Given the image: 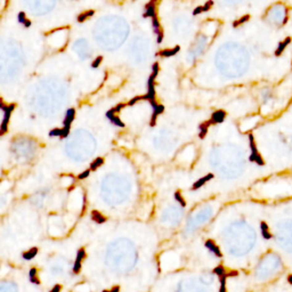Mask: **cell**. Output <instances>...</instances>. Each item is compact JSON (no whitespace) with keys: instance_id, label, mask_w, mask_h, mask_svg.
<instances>
[{"instance_id":"obj_20","label":"cell","mask_w":292,"mask_h":292,"mask_svg":"<svg viewBox=\"0 0 292 292\" xmlns=\"http://www.w3.org/2000/svg\"><path fill=\"white\" fill-rule=\"evenodd\" d=\"M173 198L176 200L177 202L179 203L180 206H183V208L186 206V201H185V198H184V196L181 195V193H180L179 191H177L173 193Z\"/></svg>"},{"instance_id":"obj_13","label":"cell","mask_w":292,"mask_h":292,"mask_svg":"<svg viewBox=\"0 0 292 292\" xmlns=\"http://www.w3.org/2000/svg\"><path fill=\"white\" fill-rule=\"evenodd\" d=\"M260 232H261V235L265 240H270L273 236H272V233L269 231V226L266 221H261L260 223Z\"/></svg>"},{"instance_id":"obj_14","label":"cell","mask_w":292,"mask_h":292,"mask_svg":"<svg viewBox=\"0 0 292 292\" xmlns=\"http://www.w3.org/2000/svg\"><path fill=\"white\" fill-rule=\"evenodd\" d=\"M90 217H91V219H93L95 223H97V224H104L105 221H106V217L103 216L98 210H93L91 214H90Z\"/></svg>"},{"instance_id":"obj_29","label":"cell","mask_w":292,"mask_h":292,"mask_svg":"<svg viewBox=\"0 0 292 292\" xmlns=\"http://www.w3.org/2000/svg\"><path fill=\"white\" fill-rule=\"evenodd\" d=\"M126 106H128V104H124V103H120V104H118L116 106H114L113 107V110H114V112H115V114L116 113H119L121 111L122 109H124Z\"/></svg>"},{"instance_id":"obj_31","label":"cell","mask_w":292,"mask_h":292,"mask_svg":"<svg viewBox=\"0 0 292 292\" xmlns=\"http://www.w3.org/2000/svg\"><path fill=\"white\" fill-rule=\"evenodd\" d=\"M201 13H203V6H198V7L193 10V15L196 16L198 15V14H201Z\"/></svg>"},{"instance_id":"obj_2","label":"cell","mask_w":292,"mask_h":292,"mask_svg":"<svg viewBox=\"0 0 292 292\" xmlns=\"http://www.w3.org/2000/svg\"><path fill=\"white\" fill-rule=\"evenodd\" d=\"M155 78H156V75L155 74H152L150 75V78H148V80H147V101L150 102V104L152 105V107H156L157 103H156V95H155Z\"/></svg>"},{"instance_id":"obj_25","label":"cell","mask_w":292,"mask_h":292,"mask_svg":"<svg viewBox=\"0 0 292 292\" xmlns=\"http://www.w3.org/2000/svg\"><path fill=\"white\" fill-rule=\"evenodd\" d=\"M102 62H103V56L99 55V56H97L94 60H93V63L90 64V66H91L93 69H97V68H99V65H101Z\"/></svg>"},{"instance_id":"obj_10","label":"cell","mask_w":292,"mask_h":292,"mask_svg":"<svg viewBox=\"0 0 292 292\" xmlns=\"http://www.w3.org/2000/svg\"><path fill=\"white\" fill-rule=\"evenodd\" d=\"M180 50V47L178 45L175 46L173 48H167V49H162L161 52H157V56H161V57H171L175 56L177 52Z\"/></svg>"},{"instance_id":"obj_21","label":"cell","mask_w":292,"mask_h":292,"mask_svg":"<svg viewBox=\"0 0 292 292\" xmlns=\"http://www.w3.org/2000/svg\"><path fill=\"white\" fill-rule=\"evenodd\" d=\"M250 19V15H243L241 19H236V21H234L233 22V27H237V26H240V25H242L243 23H245V22H248Z\"/></svg>"},{"instance_id":"obj_30","label":"cell","mask_w":292,"mask_h":292,"mask_svg":"<svg viewBox=\"0 0 292 292\" xmlns=\"http://www.w3.org/2000/svg\"><path fill=\"white\" fill-rule=\"evenodd\" d=\"M159 71H160V66H159V63H153V65H152V73L153 74H155L157 77V74H159Z\"/></svg>"},{"instance_id":"obj_27","label":"cell","mask_w":292,"mask_h":292,"mask_svg":"<svg viewBox=\"0 0 292 292\" xmlns=\"http://www.w3.org/2000/svg\"><path fill=\"white\" fill-rule=\"evenodd\" d=\"M90 172H91V170L90 169H87V170H85V171H82L81 173H79L78 175V179H86L87 177H89Z\"/></svg>"},{"instance_id":"obj_8","label":"cell","mask_w":292,"mask_h":292,"mask_svg":"<svg viewBox=\"0 0 292 292\" xmlns=\"http://www.w3.org/2000/svg\"><path fill=\"white\" fill-rule=\"evenodd\" d=\"M75 118V110L73 107H70V109L66 110V113H65V116H64L63 124L64 127H71V123L73 122Z\"/></svg>"},{"instance_id":"obj_1","label":"cell","mask_w":292,"mask_h":292,"mask_svg":"<svg viewBox=\"0 0 292 292\" xmlns=\"http://www.w3.org/2000/svg\"><path fill=\"white\" fill-rule=\"evenodd\" d=\"M15 104H5L2 99L0 102V109L4 112V118H2V122H1V127H0V136H4L7 132L9 119H10L11 113L15 110Z\"/></svg>"},{"instance_id":"obj_7","label":"cell","mask_w":292,"mask_h":292,"mask_svg":"<svg viewBox=\"0 0 292 292\" xmlns=\"http://www.w3.org/2000/svg\"><path fill=\"white\" fill-rule=\"evenodd\" d=\"M163 112H165V106H163L162 104H159L156 107H154L153 113H152V116H151V121H150V126H151V127H154V126L156 124L157 116L160 115V114H162Z\"/></svg>"},{"instance_id":"obj_26","label":"cell","mask_w":292,"mask_h":292,"mask_svg":"<svg viewBox=\"0 0 292 292\" xmlns=\"http://www.w3.org/2000/svg\"><path fill=\"white\" fill-rule=\"evenodd\" d=\"M70 130H71V127H63L62 128V135H60V139L66 138V137L69 136V134H70Z\"/></svg>"},{"instance_id":"obj_18","label":"cell","mask_w":292,"mask_h":292,"mask_svg":"<svg viewBox=\"0 0 292 292\" xmlns=\"http://www.w3.org/2000/svg\"><path fill=\"white\" fill-rule=\"evenodd\" d=\"M107 119H109V120L111 121V122H112V123L114 124V126H116V127H120V128H124V127H126V124H124L123 122L121 121V119H120V118H119L118 115H116V114H115V115L109 116Z\"/></svg>"},{"instance_id":"obj_33","label":"cell","mask_w":292,"mask_h":292,"mask_svg":"<svg viewBox=\"0 0 292 292\" xmlns=\"http://www.w3.org/2000/svg\"><path fill=\"white\" fill-rule=\"evenodd\" d=\"M288 282L290 283V284H292V274L288 276Z\"/></svg>"},{"instance_id":"obj_15","label":"cell","mask_w":292,"mask_h":292,"mask_svg":"<svg viewBox=\"0 0 292 292\" xmlns=\"http://www.w3.org/2000/svg\"><path fill=\"white\" fill-rule=\"evenodd\" d=\"M95 14V10L94 9H89V10H85V11H82L80 15L78 16V19H77V21H78L79 23H82V22H85L86 19H90L91 16L94 15Z\"/></svg>"},{"instance_id":"obj_6","label":"cell","mask_w":292,"mask_h":292,"mask_svg":"<svg viewBox=\"0 0 292 292\" xmlns=\"http://www.w3.org/2000/svg\"><path fill=\"white\" fill-rule=\"evenodd\" d=\"M214 177H215L214 173H206V176H203L202 178L198 179L194 184H193V185H192V190H193V191H196V190H198V188H201L203 185H206V183H208L209 180L214 179Z\"/></svg>"},{"instance_id":"obj_24","label":"cell","mask_w":292,"mask_h":292,"mask_svg":"<svg viewBox=\"0 0 292 292\" xmlns=\"http://www.w3.org/2000/svg\"><path fill=\"white\" fill-rule=\"evenodd\" d=\"M27 19H29L26 17V14L24 13V11H19V14H17V22H19V24L24 25Z\"/></svg>"},{"instance_id":"obj_19","label":"cell","mask_w":292,"mask_h":292,"mask_svg":"<svg viewBox=\"0 0 292 292\" xmlns=\"http://www.w3.org/2000/svg\"><path fill=\"white\" fill-rule=\"evenodd\" d=\"M37 253H38V248H32V249H30L29 251H26V252L23 253V258L25 259V260H30V259L34 258V256H37Z\"/></svg>"},{"instance_id":"obj_4","label":"cell","mask_w":292,"mask_h":292,"mask_svg":"<svg viewBox=\"0 0 292 292\" xmlns=\"http://www.w3.org/2000/svg\"><path fill=\"white\" fill-rule=\"evenodd\" d=\"M226 112L224 110H217L215 111L212 114H211V118H210V121L212 122V124H217V123H221L224 122L225 119H226Z\"/></svg>"},{"instance_id":"obj_22","label":"cell","mask_w":292,"mask_h":292,"mask_svg":"<svg viewBox=\"0 0 292 292\" xmlns=\"http://www.w3.org/2000/svg\"><path fill=\"white\" fill-rule=\"evenodd\" d=\"M139 101H147V95H143V96H135V97H132L130 99V101L128 102L127 104L129 105V106H132V105H135L137 102Z\"/></svg>"},{"instance_id":"obj_23","label":"cell","mask_w":292,"mask_h":292,"mask_svg":"<svg viewBox=\"0 0 292 292\" xmlns=\"http://www.w3.org/2000/svg\"><path fill=\"white\" fill-rule=\"evenodd\" d=\"M49 137H60L62 135V128H52L48 132Z\"/></svg>"},{"instance_id":"obj_17","label":"cell","mask_w":292,"mask_h":292,"mask_svg":"<svg viewBox=\"0 0 292 292\" xmlns=\"http://www.w3.org/2000/svg\"><path fill=\"white\" fill-rule=\"evenodd\" d=\"M103 165H104V159L101 156H98V157H96L91 163H90L89 169L91 170V171H95V170H97V169L99 168V167H102Z\"/></svg>"},{"instance_id":"obj_9","label":"cell","mask_w":292,"mask_h":292,"mask_svg":"<svg viewBox=\"0 0 292 292\" xmlns=\"http://www.w3.org/2000/svg\"><path fill=\"white\" fill-rule=\"evenodd\" d=\"M291 37H286L283 40V41H281V42H278V45H277V48L275 49V52H274V55L275 56H281L282 54H283V52L285 50V48L288 47L289 45H290V42H291Z\"/></svg>"},{"instance_id":"obj_16","label":"cell","mask_w":292,"mask_h":292,"mask_svg":"<svg viewBox=\"0 0 292 292\" xmlns=\"http://www.w3.org/2000/svg\"><path fill=\"white\" fill-rule=\"evenodd\" d=\"M152 27H153V32L157 35H160L161 33H163V30L161 29V26H160V22H159V19H157V17H153L152 19Z\"/></svg>"},{"instance_id":"obj_11","label":"cell","mask_w":292,"mask_h":292,"mask_svg":"<svg viewBox=\"0 0 292 292\" xmlns=\"http://www.w3.org/2000/svg\"><path fill=\"white\" fill-rule=\"evenodd\" d=\"M211 124H212V122H211L210 120H208V121L202 122V123L198 126V130H200V132H198V138L200 139L206 138V134H208V129L210 128Z\"/></svg>"},{"instance_id":"obj_12","label":"cell","mask_w":292,"mask_h":292,"mask_svg":"<svg viewBox=\"0 0 292 292\" xmlns=\"http://www.w3.org/2000/svg\"><path fill=\"white\" fill-rule=\"evenodd\" d=\"M206 248L208 249V250L211 251V252H214L215 255L217 256V257H219V258H220V257H223L219 247H218L217 244H215V242L212 240H206Z\"/></svg>"},{"instance_id":"obj_28","label":"cell","mask_w":292,"mask_h":292,"mask_svg":"<svg viewBox=\"0 0 292 292\" xmlns=\"http://www.w3.org/2000/svg\"><path fill=\"white\" fill-rule=\"evenodd\" d=\"M202 6H203V13H204V11H209L210 9H211V7L214 6V1H212V0H209V1H206V4L202 5Z\"/></svg>"},{"instance_id":"obj_3","label":"cell","mask_w":292,"mask_h":292,"mask_svg":"<svg viewBox=\"0 0 292 292\" xmlns=\"http://www.w3.org/2000/svg\"><path fill=\"white\" fill-rule=\"evenodd\" d=\"M143 17H145V19L146 17H151V19L156 17V8H155V1L154 0L145 5V11L143 14Z\"/></svg>"},{"instance_id":"obj_5","label":"cell","mask_w":292,"mask_h":292,"mask_svg":"<svg viewBox=\"0 0 292 292\" xmlns=\"http://www.w3.org/2000/svg\"><path fill=\"white\" fill-rule=\"evenodd\" d=\"M249 144H250V150H251V154H250V156H249V160H250V162H255L256 157L258 156L260 153H259L258 150H257L255 137H253L252 134H249Z\"/></svg>"},{"instance_id":"obj_32","label":"cell","mask_w":292,"mask_h":292,"mask_svg":"<svg viewBox=\"0 0 292 292\" xmlns=\"http://www.w3.org/2000/svg\"><path fill=\"white\" fill-rule=\"evenodd\" d=\"M31 25H32V22H31L30 19H27V21H26V23L24 24V27H26V29H27V27H30Z\"/></svg>"}]
</instances>
